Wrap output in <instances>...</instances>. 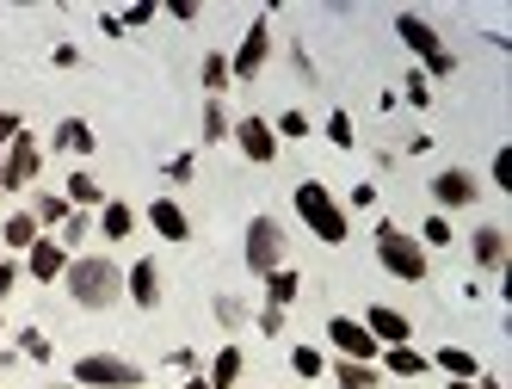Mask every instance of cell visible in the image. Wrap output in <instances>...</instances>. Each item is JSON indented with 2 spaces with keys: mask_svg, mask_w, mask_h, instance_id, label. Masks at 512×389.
<instances>
[{
  "mask_svg": "<svg viewBox=\"0 0 512 389\" xmlns=\"http://www.w3.org/2000/svg\"><path fill=\"white\" fill-rule=\"evenodd\" d=\"M62 285H68V303H75V309L124 303V272H118V260H105V254H75L68 272H62Z\"/></svg>",
  "mask_w": 512,
  "mask_h": 389,
  "instance_id": "1",
  "label": "cell"
},
{
  "mask_svg": "<svg viewBox=\"0 0 512 389\" xmlns=\"http://www.w3.org/2000/svg\"><path fill=\"white\" fill-rule=\"evenodd\" d=\"M377 266L389 272V278H401V285H426V272H432V260H426V247L401 229V223H377Z\"/></svg>",
  "mask_w": 512,
  "mask_h": 389,
  "instance_id": "2",
  "label": "cell"
},
{
  "mask_svg": "<svg viewBox=\"0 0 512 389\" xmlns=\"http://www.w3.org/2000/svg\"><path fill=\"white\" fill-rule=\"evenodd\" d=\"M297 217H303V229L321 241V247H340L352 229H346V210L334 204V192H327L321 180H303L297 186Z\"/></svg>",
  "mask_w": 512,
  "mask_h": 389,
  "instance_id": "3",
  "label": "cell"
},
{
  "mask_svg": "<svg viewBox=\"0 0 512 389\" xmlns=\"http://www.w3.org/2000/svg\"><path fill=\"white\" fill-rule=\"evenodd\" d=\"M68 377H75V389H142V365L118 359V352H87Z\"/></svg>",
  "mask_w": 512,
  "mask_h": 389,
  "instance_id": "4",
  "label": "cell"
},
{
  "mask_svg": "<svg viewBox=\"0 0 512 389\" xmlns=\"http://www.w3.org/2000/svg\"><path fill=\"white\" fill-rule=\"evenodd\" d=\"M241 260H247V272H253V278H266V272H278V266H284V229H278V217H253V223H247Z\"/></svg>",
  "mask_w": 512,
  "mask_h": 389,
  "instance_id": "5",
  "label": "cell"
},
{
  "mask_svg": "<svg viewBox=\"0 0 512 389\" xmlns=\"http://www.w3.org/2000/svg\"><path fill=\"white\" fill-rule=\"evenodd\" d=\"M272 62V25H266V13L247 25V38L235 44V56H229V75L235 81H260V68Z\"/></svg>",
  "mask_w": 512,
  "mask_h": 389,
  "instance_id": "6",
  "label": "cell"
},
{
  "mask_svg": "<svg viewBox=\"0 0 512 389\" xmlns=\"http://www.w3.org/2000/svg\"><path fill=\"white\" fill-rule=\"evenodd\" d=\"M426 192H432V204H438V217H445V210H469L475 198H482V186H475L469 167H438Z\"/></svg>",
  "mask_w": 512,
  "mask_h": 389,
  "instance_id": "7",
  "label": "cell"
},
{
  "mask_svg": "<svg viewBox=\"0 0 512 389\" xmlns=\"http://www.w3.org/2000/svg\"><path fill=\"white\" fill-rule=\"evenodd\" d=\"M229 143H235V149H241L253 167H272V161H278V149H284L278 136H272V124H266V118H235Z\"/></svg>",
  "mask_w": 512,
  "mask_h": 389,
  "instance_id": "8",
  "label": "cell"
},
{
  "mask_svg": "<svg viewBox=\"0 0 512 389\" xmlns=\"http://www.w3.org/2000/svg\"><path fill=\"white\" fill-rule=\"evenodd\" d=\"M327 340H334V352L352 359V365H371L377 352H383L371 334H364V322H352V315H327Z\"/></svg>",
  "mask_w": 512,
  "mask_h": 389,
  "instance_id": "9",
  "label": "cell"
},
{
  "mask_svg": "<svg viewBox=\"0 0 512 389\" xmlns=\"http://www.w3.org/2000/svg\"><path fill=\"white\" fill-rule=\"evenodd\" d=\"M25 272L38 278V285H62V272H68V247L56 235H38L25 247Z\"/></svg>",
  "mask_w": 512,
  "mask_h": 389,
  "instance_id": "10",
  "label": "cell"
},
{
  "mask_svg": "<svg viewBox=\"0 0 512 389\" xmlns=\"http://www.w3.org/2000/svg\"><path fill=\"white\" fill-rule=\"evenodd\" d=\"M364 334H371L377 346H414V322L401 309H389V303H371L364 309Z\"/></svg>",
  "mask_w": 512,
  "mask_h": 389,
  "instance_id": "11",
  "label": "cell"
},
{
  "mask_svg": "<svg viewBox=\"0 0 512 389\" xmlns=\"http://www.w3.org/2000/svg\"><path fill=\"white\" fill-rule=\"evenodd\" d=\"M38 167H44V149H38V136H13L7 143V192H19V186H31L38 180Z\"/></svg>",
  "mask_w": 512,
  "mask_h": 389,
  "instance_id": "12",
  "label": "cell"
},
{
  "mask_svg": "<svg viewBox=\"0 0 512 389\" xmlns=\"http://www.w3.org/2000/svg\"><path fill=\"white\" fill-rule=\"evenodd\" d=\"M395 38L408 44L420 62H432L438 50H445V38H438V31H432V19H420V13H395Z\"/></svg>",
  "mask_w": 512,
  "mask_h": 389,
  "instance_id": "13",
  "label": "cell"
},
{
  "mask_svg": "<svg viewBox=\"0 0 512 389\" xmlns=\"http://www.w3.org/2000/svg\"><path fill=\"white\" fill-rule=\"evenodd\" d=\"M124 297H130L136 309H161V266H155V260H136V266L124 272Z\"/></svg>",
  "mask_w": 512,
  "mask_h": 389,
  "instance_id": "14",
  "label": "cell"
},
{
  "mask_svg": "<svg viewBox=\"0 0 512 389\" xmlns=\"http://www.w3.org/2000/svg\"><path fill=\"white\" fill-rule=\"evenodd\" d=\"M149 223H155L161 241H192V217H186V204H179V198H155L149 204Z\"/></svg>",
  "mask_w": 512,
  "mask_h": 389,
  "instance_id": "15",
  "label": "cell"
},
{
  "mask_svg": "<svg viewBox=\"0 0 512 389\" xmlns=\"http://www.w3.org/2000/svg\"><path fill=\"white\" fill-rule=\"evenodd\" d=\"M469 254H475V266L482 272H506V229L500 223H482L469 235Z\"/></svg>",
  "mask_w": 512,
  "mask_h": 389,
  "instance_id": "16",
  "label": "cell"
},
{
  "mask_svg": "<svg viewBox=\"0 0 512 389\" xmlns=\"http://www.w3.org/2000/svg\"><path fill=\"white\" fill-rule=\"evenodd\" d=\"M50 143H56V155H81V161H87V155L99 149V136H93V124H87V118H62Z\"/></svg>",
  "mask_w": 512,
  "mask_h": 389,
  "instance_id": "17",
  "label": "cell"
},
{
  "mask_svg": "<svg viewBox=\"0 0 512 389\" xmlns=\"http://www.w3.org/2000/svg\"><path fill=\"white\" fill-rule=\"evenodd\" d=\"M38 235H44V229H38V223H31V210H13V217H7V223H0V254H7V260H13V254H25V247H31V241H38Z\"/></svg>",
  "mask_w": 512,
  "mask_h": 389,
  "instance_id": "18",
  "label": "cell"
},
{
  "mask_svg": "<svg viewBox=\"0 0 512 389\" xmlns=\"http://www.w3.org/2000/svg\"><path fill=\"white\" fill-rule=\"evenodd\" d=\"M432 365L445 371V377H457V383H475V377H482V359H475L469 346H438V352H432Z\"/></svg>",
  "mask_w": 512,
  "mask_h": 389,
  "instance_id": "19",
  "label": "cell"
},
{
  "mask_svg": "<svg viewBox=\"0 0 512 389\" xmlns=\"http://www.w3.org/2000/svg\"><path fill=\"white\" fill-rule=\"evenodd\" d=\"M260 285H266V309H290V303H297V297H303V278H297V272H290V266H278V272H266V278H260Z\"/></svg>",
  "mask_w": 512,
  "mask_h": 389,
  "instance_id": "20",
  "label": "cell"
},
{
  "mask_svg": "<svg viewBox=\"0 0 512 389\" xmlns=\"http://www.w3.org/2000/svg\"><path fill=\"white\" fill-rule=\"evenodd\" d=\"M383 371H389V377H426L432 359H426L420 346H383Z\"/></svg>",
  "mask_w": 512,
  "mask_h": 389,
  "instance_id": "21",
  "label": "cell"
},
{
  "mask_svg": "<svg viewBox=\"0 0 512 389\" xmlns=\"http://www.w3.org/2000/svg\"><path fill=\"white\" fill-rule=\"evenodd\" d=\"M241 371H247V359H241V346H223V352H216V359H210L204 383H210V389H235V383H241Z\"/></svg>",
  "mask_w": 512,
  "mask_h": 389,
  "instance_id": "22",
  "label": "cell"
},
{
  "mask_svg": "<svg viewBox=\"0 0 512 389\" xmlns=\"http://www.w3.org/2000/svg\"><path fill=\"white\" fill-rule=\"evenodd\" d=\"M130 229H136V210H130L124 198H105V204H99V235H105V241H124Z\"/></svg>",
  "mask_w": 512,
  "mask_h": 389,
  "instance_id": "23",
  "label": "cell"
},
{
  "mask_svg": "<svg viewBox=\"0 0 512 389\" xmlns=\"http://www.w3.org/2000/svg\"><path fill=\"white\" fill-rule=\"evenodd\" d=\"M68 217H75V210H68L62 192H38V198H31V223H38V229H62Z\"/></svg>",
  "mask_w": 512,
  "mask_h": 389,
  "instance_id": "24",
  "label": "cell"
},
{
  "mask_svg": "<svg viewBox=\"0 0 512 389\" xmlns=\"http://www.w3.org/2000/svg\"><path fill=\"white\" fill-rule=\"evenodd\" d=\"M62 198H68V210H99L105 204V186L93 180V173H68V192Z\"/></svg>",
  "mask_w": 512,
  "mask_h": 389,
  "instance_id": "25",
  "label": "cell"
},
{
  "mask_svg": "<svg viewBox=\"0 0 512 389\" xmlns=\"http://www.w3.org/2000/svg\"><path fill=\"white\" fill-rule=\"evenodd\" d=\"M198 81H204V93H210V99H223V93L235 87V75H229V56H223V50H210V56H204V68H198Z\"/></svg>",
  "mask_w": 512,
  "mask_h": 389,
  "instance_id": "26",
  "label": "cell"
},
{
  "mask_svg": "<svg viewBox=\"0 0 512 389\" xmlns=\"http://www.w3.org/2000/svg\"><path fill=\"white\" fill-rule=\"evenodd\" d=\"M327 371H334L340 389H377V365H352V359H340V365H327Z\"/></svg>",
  "mask_w": 512,
  "mask_h": 389,
  "instance_id": "27",
  "label": "cell"
},
{
  "mask_svg": "<svg viewBox=\"0 0 512 389\" xmlns=\"http://www.w3.org/2000/svg\"><path fill=\"white\" fill-rule=\"evenodd\" d=\"M290 371H297V377H327V352L321 346H290Z\"/></svg>",
  "mask_w": 512,
  "mask_h": 389,
  "instance_id": "28",
  "label": "cell"
},
{
  "mask_svg": "<svg viewBox=\"0 0 512 389\" xmlns=\"http://www.w3.org/2000/svg\"><path fill=\"white\" fill-rule=\"evenodd\" d=\"M229 130L235 118L223 112V99H204V143H229Z\"/></svg>",
  "mask_w": 512,
  "mask_h": 389,
  "instance_id": "29",
  "label": "cell"
},
{
  "mask_svg": "<svg viewBox=\"0 0 512 389\" xmlns=\"http://www.w3.org/2000/svg\"><path fill=\"white\" fill-rule=\"evenodd\" d=\"M414 241L426 247V254H432V247H451V241H457V235H451V217H438V210H432V217L420 223V235H414Z\"/></svg>",
  "mask_w": 512,
  "mask_h": 389,
  "instance_id": "30",
  "label": "cell"
},
{
  "mask_svg": "<svg viewBox=\"0 0 512 389\" xmlns=\"http://www.w3.org/2000/svg\"><path fill=\"white\" fill-rule=\"evenodd\" d=\"M19 352H25L31 365H50V352H56V346H50L44 328H19Z\"/></svg>",
  "mask_w": 512,
  "mask_h": 389,
  "instance_id": "31",
  "label": "cell"
},
{
  "mask_svg": "<svg viewBox=\"0 0 512 389\" xmlns=\"http://www.w3.org/2000/svg\"><path fill=\"white\" fill-rule=\"evenodd\" d=\"M87 235H93V217H87V210H75V217H68V223H62V235H56V241L68 247V260H75V247H81Z\"/></svg>",
  "mask_w": 512,
  "mask_h": 389,
  "instance_id": "32",
  "label": "cell"
},
{
  "mask_svg": "<svg viewBox=\"0 0 512 389\" xmlns=\"http://www.w3.org/2000/svg\"><path fill=\"white\" fill-rule=\"evenodd\" d=\"M327 143H334V149H352V143H358L352 112H327Z\"/></svg>",
  "mask_w": 512,
  "mask_h": 389,
  "instance_id": "33",
  "label": "cell"
},
{
  "mask_svg": "<svg viewBox=\"0 0 512 389\" xmlns=\"http://www.w3.org/2000/svg\"><path fill=\"white\" fill-rule=\"evenodd\" d=\"M216 322H223V328H247V303L241 297H216Z\"/></svg>",
  "mask_w": 512,
  "mask_h": 389,
  "instance_id": "34",
  "label": "cell"
},
{
  "mask_svg": "<svg viewBox=\"0 0 512 389\" xmlns=\"http://www.w3.org/2000/svg\"><path fill=\"white\" fill-rule=\"evenodd\" d=\"M401 99H408V105H432V81L420 75V68H414L408 81H401Z\"/></svg>",
  "mask_w": 512,
  "mask_h": 389,
  "instance_id": "35",
  "label": "cell"
},
{
  "mask_svg": "<svg viewBox=\"0 0 512 389\" xmlns=\"http://www.w3.org/2000/svg\"><path fill=\"white\" fill-rule=\"evenodd\" d=\"M488 173H494L500 192H512V149H494V167H488Z\"/></svg>",
  "mask_w": 512,
  "mask_h": 389,
  "instance_id": "36",
  "label": "cell"
},
{
  "mask_svg": "<svg viewBox=\"0 0 512 389\" xmlns=\"http://www.w3.org/2000/svg\"><path fill=\"white\" fill-rule=\"evenodd\" d=\"M149 19H155V0H136V7L118 13V25H149Z\"/></svg>",
  "mask_w": 512,
  "mask_h": 389,
  "instance_id": "37",
  "label": "cell"
},
{
  "mask_svg": "<svg viewBox=\"0 0 512 389\" xmlns=\"http://www.w3.org/2000/svg\"><path fill=\"white\" fill-rule=\"evenodd\" d=\"M13 285H19V260H0V303L13 297Z\"/></svg>",
  "mask_w": 512,
  "mask_h": 389,
  "instance_id": "38",
  "label": "cell"
},
{
  "mask_svg": "<svg viewBox=\"0 0 512 389\" xmlns=\"http://www.w3.org/2000/svg\"><path fill=\"white\" fill-rule=\"evenodd\" d=\"M19 130H25V118H19V112H0V149H7Z\"/></svg>",
  "mask_w": 512,
  "mask_h": 389,
  "instance_id": "39",
  "label": "cell"
},
{
  "mask_svg": "<svg viewBox=\"0 0 512 389\" xmlns=\"http://www.w3.org/2000/svg\"><path fill=\"white\" fill-rule=\"evenodd\" d=\"M253 322H260V334H284V309H260Z\"/></svg>",
  "mask_w": 512,
  "mask_h": 389,
  "instance_id": "40",
  "label": "cell"
},
{
  "mask_svg": "<svg viewBox=\"0 0 512 389\" xmlns=\"http://www.w3.org/2000/svg\"><path fill=\"white\" fill-rule=\"evenodd\" d=\"M167 180L186 186V180H192V155H173V161H167Z\"/></svg>",
  "mask_w": 512,
  "mask_h": 389,
  "instance_id": "41",
  "label": "cell"
},
{
  "mask_svg": "<svg viewBox=\"0 0 512 389\" xmlns=\"http://www.w3.org/2000/svg\"><path fill=\"white\" fill-rule=\"evenodd\" d=\"M371 204H377V186H371V180L352 186V210H371Z\"/></svg>",
  "mask_w": 512,
  "mask_h": 389,
  "instance_id": "42",
  "label": "cell"
},
{
  "mask_svg": "<svg viewBox=\"0 0 512 389\" xmlns=\"http://www.w3.org/2000/svg\"><path fill=\"white\" fill-rule=\"evenodd\" d=\"M167 13H173L179 25H192V19H198V7H192V0H167Z\"/></svg>",
  "mask_w": 512,
  "mask_h": 389,
  "instance_id": "43",
  "label": "cell"
},
{
  "mask_svg": "<svg viewBox=\"0 0 512 389\" xmlns=\"http://www.w3.org/2000/svg\"><path fill=\"white\" fill-rule=\"evenodd\" d=\"M475 389H506V383H500V377H488V371H482V377H475Z\"/></svg>",
  "mask_w": 512,
  "mask_h": 389,
  "instance_id": "44",
  "label": "cell"
},
{
  "mask_svg": "<svg viewBox=\"0 0 512 389\" xmlns=\"http://www.w3.org/2000/svg\"><path fill=\"white\" fill-rule=\"evenodd\" d=\"M173 389H210V383L204 377H186V383H173Z\"/></svg>",
  "mask_w": 512,
  "mask_h": 389,
  "instance_id": "45",
  "label": "cell"
},
{
  "mask_svg": "<svg viewBox=\"0 0 512 389\" xmlns=\"http://www.w3.org/2000/svg\"><path fill=\"white\" fill-rule=\"evenodd\" d=\"M0 192H7V149H0Z\"/></svg>",
  "mask_w": 512,
  "mask_h": 389,
  "instance_id": "46",
  "label": "cell"
},
{
  "mask_svg": "<svg viewBox=\"0 0 512 389\" xmlns=\"http://www.w3.org/2000/svg\"><path fill=\"white\" fill-rule=\"evenodd\" d=\"M44 389H75V383H44Z\"/></svg>",
  "mask_w": 512,
  "mask_h": 389,
  "instance_id": "47",
  "label": "cell"
},
{
  "mask_svg": "<svg viewBox=\"0 0 512 389\" xmlns=\"http://www.w3.org/2000/svg\"><path fill=\"white\" fill-rule=\"evenodd\" d=\"M0 334H7V322H0Z\"/></svg>",
  "mask_w": 512,
  "mask_h": 389,
  "instance_id": "48",
  "label": "cell"
},
{
  "mask_svg": "<svg viewBox=\"0 0 512 389\" xmlns=\"http://www.w3.org/2000/svg\"><path fill=\"white\" fill-rule=\"evenodd\" d=\"M0 260H7V254H0Z\"/></svg>",
  "mask_w": 512,
  "mask_h": 389,
  "instance_id": "49",
  "label": "cell"
}]
</instances>
